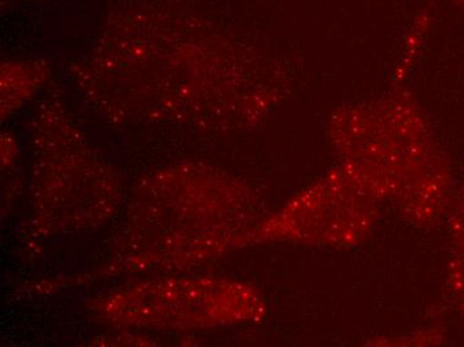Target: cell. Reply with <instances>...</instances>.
<instances>
[{
  "label": "cell",
  "instance_id": "obj_1",
  "mask_svg": "<svg viewBox=\"0 0 464 347\" xmlns=\"http://www.w3.org/2000/svg\"><path fill=\"white\" fill-rule=\"evenodd\" d=\"M454 5V7L462 14L464 18V0H450Z\"/></svg>",
  "mask_w": 464,
  "mask_h": 347
}]
</instances>
